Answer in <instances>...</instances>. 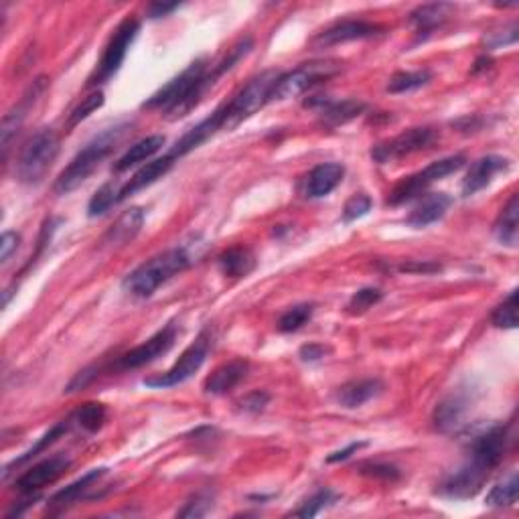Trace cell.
Wrapping results in <instances>:
<instances>
[{
	"label": "cell",
	"mask_w": 519,
	"mask_h": 519,
	"mask_svg": "<svg viewBox=\"0 0 519 519\" xmlns=\"http://www.w3.org/2000/svg\"><path fill=\"white\" fill-rule=\"evenodd\" d=\"M268 402H270V394L262 392V389H256V392L246 394L238 406H239V410L246 414H260V412H264Z\"/></svg>",
	"instance_id": "ee69618b"
},
{
	"label": "cell",
	"mask_w": 519,
	"mask_h": 519,
	"mask_svg": "<svg viewBox=\"0 0 519 519\" xmlns=\"http://www.w3.org/2000/svg\"><path fill=\"white\" fill-rule=\"evenodd\" d=\"M213 499L206 493L195 495L189 503H185V507L179 512V517H203L211 512Z\"/></svg>",
	"instance_id": "f6af8a7d"
},
{
	"label": "cell",
	"mask_w": 519,
	"mask_h": 519,
	"mask_svg": "<svg viewBox=\"0 0 519 519\" xmlns=\"http://www.w3.org/2000/svg\"><path fill=\"white\" fill-rule=\"evenodd\" d=\"M384 292L379 289H374V286H367V289L357 291L354 296H351L347 302V311L351 314H361L369 309H374L377 302H382Z\"/></svg>",
	"instance_id": "ab89813d"
},
{
	"label": "cell",
	"mask_w": 519,
	"mask_h": 519,
	"mask_svg": "<svg viewBox=\"0 0 519 519\" xmlns=\"http://www.w3.org/2000/svg\"><path fill=\"white\" fill-rule=\"evenodd\" d=\"M217 266L224 276L246 278L254 272L256 256L248 246H234L217 256Z\"/></svg>",
	"instance_id": "83f0119b"
},
{
	"label": "cell",
	"mask_w": 519,
	"mask_h": 519,
	"mask_svg": "<svg viewBox=\"0 0 519 519\" xmlns=\"http://www.w3.org/2000/svg\"><path fill=\"white\" fill-rule=\"evenodd\" d=\"M221 78V71L216 65H207V59L201 58L193 61L187 69L181 71L177 78H173L166 86L148 98L143 108L169 112L173 118L185 116L193 106H197L201 96Z\"/></svg>",
	"instance_id": "6da1fadb"
},
{
	"label": "cell",
	"mask_w": 519,
	"mask_h": 519,
	"mask_svg": "<svg viewBox=\"0 0 519 519\" xmlns=\"http://www.w3.org/2000/svg\"><path fill=\"white\" fill-rule=\"evenodd\" d=\"M333 502H335V493L329 487H324V489H319L317 493H312L307 502H304L296 512H292L294 517H314V515H319L324 507H329Z\"/></svg>",
	"instance_id": "f35d334b"
},
{
	"label": "cell",
	"mask_w": 519,
	"mask_h": 519,
	"mask_svg": "<svg viewBox=\"0 0 519 519\" xmlns=\"http://www.w3.org/2000/svg\"><path fill=\"white\" fill-rule=\"evenodd\" d=\"M345 177V166L341 163H323L307 175L304 179V197L321 199L337 187Z\"/></svg>",
	"instance_id": "603a6c76"
},
{
	"label": "cell",
	"mask_w": 519,
	"mask_h": 519,
	"mask_svg": "<svg viewBox=\"0 0 519 519\" xmlns=\"http://www.w3.org/2000/svg\"><path fill=\"white\" fill-rule=\"evenodd\" d=\"M164 143H166V138L163 134H151V136L143 138V141L134 143L122 156H120V159L114 163L112 171L114 173H124V171L130 169V166H136V164L144 163L146 159H151V156L159 153L161 148L164 146Z\"/></svg>",
	"instance_id": "f1b7e54d"
},
{
	"label": "cell",
	"mask_w": 519,
	"mask_h": 519,
	"mask_svg": "<svg viewBox=\"0 0 519 519\" xmlns=\"http://www.w3.org/2000/svg\"><path fill=\"white\" fill-rule=\"evenodd\" d=\"M517 495H519V479L515 472H512L507 479H503L502 483H497L493 489L489 491L485 497V505L489 507H512L517 503Z\"/></svg>",
	"instance_id": "e575fe53"
},
{
	"label": "cell",
	"mask_w": 519,
	"mask_h": 519,
	"mask_svg": "<svg viewBox=\"0 0 519 519\" xmlns=\"http://www.w3.org/2000/svg\"><path fill=\"white\" fill-rule=\"evenodd\" d=\"M507 444H509L507 426L503 424L489 426L487 430L479 432L477 437L472 439L469 447V461L491 472L503 461L507 452Z\"/></svg>",
	"instance_id": "7c38bea8"
},
{
	"label": "cell",
	"mask_w": 519,
	"mask_h": 519,
	"mask_svg": "<svg viewBox=\"0 0 519 519\" xmlns=\"http://www.w3.org/2000/svg\"><path fill=\"white\" fill-rule=\"evenodd\" d=\"M48 90V78H37L31 88L25 91V96L21 98V101L8 112L3 120V151H5V159L8 154V148H11V141L13 136L18 132V128L25 122L26 114L31 112V108L37 104V100L43 96V91Z\"/></svg>",
	"instance_id": "ac0fdd59"
},
{
	"label": "cell",
	"mask_w": 519,
	"mask_h": 519,
	"mask_svg": "<svg viewBox=\"0 0 519 519\" xmlns=\"http://www.w3.org/2000/svg\"><path fill=\"white\" fill-rule=\"evenodd\" d=\"M249 372V364L246 359H231L228 364L216 367L211 372V376L203 384L206 394L211 396H226L231 392Z\"/></svg>",
	"instance_id": "cb8c5ba5"
},
{
	"label": "cell",
	"mask_w": 519,
	"mask_h": 519,
	"mask_svg": "<svg viewBox=\"0 0 519 519\" xmlns=\"http://www.w3.org/2000/svg\"><path fill=\"white\" fill-rule=\"evenodd\" d=\"M219 130H224V108H217L216 112L211 116H207L206 120H201L197 126H193L191 130H187L175 146L169 151V154H173L175 159H181V156L193 153L195 148H199L203 143L209 141V138L219 132Z\"/></svg>",
	"instance_id": "ffe728a7"
},
{
	"label": "cell",
	"mask_w": 519,
	"mask_h": 519,
	"mask_svg": "<svg viewBox=\"0 0 519 519\" xmlns=\"http://www.w3.org/2000/svg\"><path fill=\"white\" fill-rule=\"evenodd\" d=\"M471 396L465 389H459V392H452L442 402L437 404L432 414L434 429L442 434L454 432L462 426V420L467 418V414L471 410Z\"/></svg>",
	"instance_id": "e0dca14e"
},
{
	"label": "cell",
	"mask_w": 519,
	"mask_h": 519,
	"mask_svg": "<svg viewBox=\"0 0 519 519\" xmlns=\"http://www.w3.org/2000/svg\"><path fill=\"white\" fill-rule=\"evenodd\" d=\"M59 154V136L53 128H43L25 143L16 161V177L23 185H39Z\"/></svg>",
	"instance_id": "5b68a950"
},
{
	"label": "cell",
	"mask_w": 519,
	"mask_h": 519,
	"mask_svg": "<svg viewBox=\"0 0 519 519\" xmlns=\"http://www.w3.org/2000/svg\"><path fill=\"white\" fill-rule=\"evenodd\" d=\"M493 234L499 244L507 248H515L519 239V197L517 193L512 195L507 206L499 213V217L493 226Z\"/></svg>",
	"instance_id": "f546056e"
},
{
	"label": "cell",
	"mask_w": 519,
	"mask_h": 519,
	"mask_svg": "<svg viewBox=\"0 0 519 519\" xmlns=\"http://www.w3.org/2000/svg\"><path fill=\"white\" fill-rule=\"evenodd\" d=\"M359 472L365 477H374L382 481H397L402 477L400 469L387 465V462H365V465L359 467Z\"/></svg>",
	"instance_id": "7bdbcfd3"
},
{
	"label": "cell",
	"mask_w": 519,
	"mask_h": 519,
	"mask_svg": "<svg viewBox=\"0 0 519 519\" xmlns=\"http://www.w3.org/2000/svg\"><path fill=\"white\" fill-rule=\"evenodd\" d=\"M367 447V442H351L349 447L345 449H341L337 452H331L329 457H327V462L329 465H333V462H341V461H347L351 454H357L361 449H365Z\"/></svg>",
	"instance_id": "c3c4849f"
},
{
	"label": "cell",
	"mask_w": 519,
	"mask_h": 519,
	"mask_svg": "<svg viewBox=\"0 0 519 519\" xmlns=\"http://www.w3.org/2000/svg\"><path fill=\"white\" fill-rule=\"evenodd\" d=\"M18 244H21V236L16 234V231H5L3 234V242H0V260H3V264H6L11 256L16 252Z\"/></svg>",
	"instance_id": "bcb514c9"
},
{
	"label": "cell",
	"mask_w": 519,
	"mask_h": 519,
	"mask_svg": "<svg viewBox=\"0 0 519 519\" xmlns=\"http://www.w3.org/2000/svg\"><path fill=\"white\" fill-rule=\"evenodd\" d=\"M175 161H177V159H175L173 154L166 153L163 159H156L153 163L144 164L141 171H136L132 177H130V181H126L124 185H120V187H118V203H122L124 199H128L130 195L151 187L153 183H156L161 177H164V175L173 169Z\"/></svg>",
	"instance_id": "7402d4cb"
},
{
	"label": "cell",
	"mask_w": 519,
	"mask_h": 519,
	"mask_svg": "<svg viewBox=\"0 0 519 519\" xmlns=\"http://www.w3.org/2000/svg\"><path fill=\"white\" fill-rule=\"evenodd\" d=\"M69 418L83 432L94 434V432H98L101 429V426H104V422L108 418V412H106L104 404L88 402V404H83L81 408H78V410L73 412Z\"/></svg>",
	"instance_id": "d6a6232c"
},
{
	"label": "cell",
	"mask_w": 519,
	"mask_h": 519,
	"mask_svg": "<svg viewBox=\"0 0 519 519\" xmlns=\"http://www.w3.org/2000/svg\"><path fill=\"white\" fill-rule=\"evenodd\" d=\"M439 132L430 126L410 128L406 132L389 138L386 143H379L372 148V159L379 164L400 161L404 156H410L414 153H422L437 143Z\"/></svg>",
	"instance_id": "30bf717a"
},
{
	"label": "cell",
	"mask_w": 519,
	"mask_h": 519,
	"mask_svg": "<svg viewBox=\"0 0 519 519\" xmlns=\"http://www.w3.org/2000/svg\"><path fill=\"white\" fill-rule=\"evenodd\" d=\"M372 206H374V201H372V197H369V195H365V193L351 195V197L345 203V207H343V221H345V224H351V221L361 219L364 216H367L369 211H372Z\"/></svg>",
	"instance_id": "b9f144b4"
},
{
	"label": "cell",
	"mask_w": 519,
	"mask_h": 519,
	"mask_svg": "<svg viewBox=\"0 0 519 519\" xmlns=\"http://www.w3.org/2000/svg\"><path fill=\"white\" fill-rule=\"evenodd\" d=\"M341 71V65L335 61H312V63H302L301 68H296L289 73H282L281 79H278L272 101L274 100H289L304 94V91L319 86V83L331 79L333 76H337Z\"/></svg>",
	"instance_id": "9c48e42d"
},
{
	"label": "cell",
	"mask_w": 519,
	"mask_h": 519,
	"mask_svg": "<svg viewBox=\"0 0 519 519\" xmlns=\"http://www.w3.org/2000/svg\"><path fill=\"white\" fill-rule=\"evenodd\" d=\"M329 347L321 345V343H309V345H302L299 355L302 361H307V364H314V361H321L323 357L329 355Z\"/></svg>",
	"instance_id": "7dc6e473"
},
{
	"label": "cell",
	"mask_w": 519,
	"mask_h": 519,
	"mask_svg": "<svg viewBox=\"0 0 519 519\" xmlns=\"http://www.w3.org/2000/svg\"><path fill=\"white\" fill-rule=\"evenodd\" d=\"M199 248L201 244L197 242H195V246L181 244L166 249V252L159 256L146 260L144 264L138 266L136 270H132L124 278L122 289L130 296H134V299H148V296H153L156 292L159 286L169 282L171 278L185 272L187 268L197 262V258L201 256Z\"/></svg>",
	"instance_id": "7a4b0ae2"
},
{
	"label": "cell",
	"mask_w": 519,
	"mask_h": 519,
	"mask_svg": "<svg viewBox=\"0 0 519 519\" xmlns=\"http://www.w3.org/2000/svg\"><path fill=\"white\" fill-rule=\"evenodd\" d=\"M106 472H108V469H104V467L91 469L90 472H86V475L79 477L78 481H73L71 485L58 491V493H55L49 499V507L55 509V512H63V509H68L69 505L81 502V499L91 497V491H94L100 481L106 477Z\"/></svg>",
	"instance_id": "44dd1931"
},
{
	"label": "cell",
	"mask_w": 519,
	"mask_h": 519,
	"mask_svg": "<svg viewBox=\"0 0 519 519\" xmlns=\"http://www.w3.org/2000/svg\"><path fill=\"white\" fill-rule=\"evenodd\" d=\"M509 169V161L505 156L499 154H487L481 156L475 163L471 164L465 181H462V195L465 197H472V195L485 189L487 185L495 179V175L503 173Z\"/></svg>",
	"instance_id": "d6986e66"
},
{
	"label": "cell",
	"mask_w": 519,
	"mask_h": 519,
	"mask_svg": "<svg viewBox=\"0 0 519 519\" xmlns=\"http://www.w3.org/2000/svg\"><path fill=\"white\" fill-rule=\"evenodd\" d=\"M304 108L317 110L321 122L329 128H337L351 122L365 112V104L359 100H331V98H309Z\"/></svg>",
	"instance_id": "2e32d148"
},
{
	"label": "cell",
	"mask_w": 519,
	"mask_h": 519,
	"mask_svg": "<svg viewBox=\"0 0 519 519\" xmlns=\"http://www.w3.org/2000/svg\"><path fill=\"white\" fill-rule=\"evenodd\" d=\"M465 163H467L465 154H452V156H447V159L430 163L424 171L414 173L410 175V177H406L404 181L397 183L396 187L389 191L386 203L392 207H397L416 197H420V195H424L432 183H437L444 177H449V175L461 171L462 166H465Z\"/></svg>",
	"instance_id": "8992f818"
},
{
	"label": "cell",
	"mask_w": 519,
	"mask_h": 519,
	"mask_svg": "<svg viewBox=\"0 0 519 519\" xmlns=\"http://www.w3.org/2000/svg\"><path fill=\"white\" fill-rule=\"evenodd\" d=\"M386 29L382 25L369 23V21H339L335 25H331L329 29L321 31L311 45L314 49H329L333 45L349 43V41H361L369 39V37L382 35Z\"/></svg>",
	"instance_id": "9a60e30c"
},
{
	"label": "cell",
	"mask_w": 519,
	"mask_h": 519,
	"mask_svg": "<svg viewBox=\"0 0 519 519\" xmlns=\"http://www.w3.org/2000/svg\"><path fill=\"white\" fill-rule=\"evenodd\" d=\"M144 224V211L141 207H130L118 217L116 224L108 229L104 244L108 246H126L141 234Z\"/></svg>",
	"instance_id": "4316f807"
},
{
	"label": "cell",
	"mask_w": 519,
	"mask_h": 519,
	"mask_svg": "<svg viewBox=\"0 0 519 519\" xmlns=\"http://www.w3.org/2000/svg\"><path fill=\"white\" fill-rule=\"evenodd\" d=\"M384 389H386L384 382L377 377L357 379V382H349V384L339 387L337 402L343 408H359V406L367 404L369 400H374V397L382 394Z\"/></svg>",
	"instance_id": "484cf974"
},
{
	"label": "cell",
	"mask_w": 519,
	"mask_h": 519,
	"mask_svg": "<svg viewBox=\"0 0 519 519\" xmlns=\"http://www.w3.org/2000/svg\"><path fill=\"white\" fill-rule=\"evenodd\" d=\"M450 11L452 5L447 3L424 5L410 13V23L414 25V29L418 35H430L434 29H439V26L447 23Z\"/></svg>",
	"instance_id": "4dcf8cb0"
},
{
	"label": "cell",
	"mask_w": 519,
	"mask_h": 519,
	"mask_svg": "<svg viewBox=\"0 0 519 519\" xmlns=\"http://www.w3.org/2000/svg\"><path fill=\"white\" fill-rule=\"evenodd\" d=\"M211 333L209 331H203L201 335L195 339V343L183 351L181 357L177 364H175L171 369H166L164 374L159 376H151V377H144V386L146 387H153V389H166V387H175V386H181L191 379L195 374L199 372L206 364V359L209 355V349H211Z\"/></svg>",
	"instance_id": "ba28073f"
},
{
	"label": "cell",
	"mask_w": 519,
	"mask_h": 519,
	"mask_svg": "<svg viewBox=\"0 0 519 519\" xmlns=\"http://www.w3.org/2000/svg\"><path fill=\"white\" fill-rule=\"evenodd\" d=\"M491 323L497 329H515L517 327V291L509 292L507 299L491 314Z\"/></svg>",
	"instance_id": "74e56055"
},
{
	"label": "cell",
	"mask_w": 519,
	"mask_h": 519,
	"mask_svg": "<svg viewBox=\"0 0 519 519\" xmlns=\"http://www.w3.org/2000/svg\"><path fill=\"white\" fill-rule=\"evenodd\" d=\"M138 33H141V23H138V18L134 16H126L124 21L116 26L104 53H101L96 71L91 73L88 79V86H100V83H106L116 76L120 68H122L130 45L134 43Z\"/></svg>",
	"instance_id": "52a82bcc"
},
{
	"label": "cell",
	"mask_w": 519,
	"mask_h": 519,
	"mask_svg": "<svg viewBox=\"0 0 519 519\" xmlns=\"http://www.w3.org/2000/svg\"><path fill=\"white\" fill-rule=\"evenodd\" d=\"M489 475L491 472L487 469L475 465L472 461H467L465 465L442 479L437 493L447 499H471L483 489Z\"/></svg>",
	"instance_id": "4fadbf2b"
},
{
	"label": "cell",
	"mask_w": 519,
	"mask_h": 519,
	"mask_svg": "<svg viewBox=\"0 0 519 519\" xmlns=\"http://www.w3.org/2000/svg\"><path fill=\"white\" fill-rule=\"evenodd\" d=\"M118 183H106L94 193V197L88 203V216L90 217H100L106 216V213L118 206Z\"/></svg>",
	"instance_id": "d590c367"
},
{
	"label": "cell",
	"mask_w": 519,
	"mask_h": 519,
	"mask_svg": "<svg viewBox=\"0 0 519 519\" xmlns=\"http://www.w3.org/2000/svg\"><path fill=\"white\" fill-rule=\"evenodd\" d=\"M432 81V71L418 69V71H400L389 78L387 91L389 94H408V91L420 90L426 83Z\"/></svg>",
	"instance_id": "836d02e7"
},
{
	"label": "cell",
	"mask_w": 519,
	"mask_h": 519,
	"mask_svg": "<svg viewBox=\"0 0 519 519\" xmlns=\"http://www.w3.org/2000/svg\"><path fill=\"white\" fill-rule=\"evenodd\" d=\"M452 206V199L449 197L447 193H430L416 206L410 216L406 217V224L410 228H426L430 224H437L439 219L444 217V213L449 211V207Z\"/></svg>",
	"instance_id": "d4e9b609"
},
{
	"label": "cell",
	"mask_w": 519,
	"mask_h": 519,
	"mask_svg": "<svg viewBox=\"0 0 519 519\" xmlns=\"http://www.w3.org/2000/svg\"><path fill=\"white\" fill-rule=\"evenodd\" d=\"M104 106V94L101 91H94V94H90L88 98H83L81 100V104L73 108V112L69 114L68 118V124H65V128L71 130V128H76L79 122H83L91 112H96L98 108Z\"/></svg>",
	"instance_id": "60d3db41"
},
{
	"label": "cell",
	"mask_w": 519,
	"mask_h": 519,
	"mask_svg": "<svg viewBox=\"0 0 519 519\" xmlns=\"http://www.w3.org/2000/svg\"><path fill=\"white\" fill-rule=\"evenodd\" d=\"M179 3H153L151 8H148V16L151 18H161L171 15L173 11H177Z\"/></svg>",
	"instance_id": "681fc988"
},
{
	"label": "cell",
	"mask_w": 519,
	"mask_h": 519,
	"mask_svg": "<svg viewBox=\"0 0 519 519\" xmlns=\"http://www.w3.org/2000/svg\"><path fill=\"white\" fill-rule=\"evenodd\" d=\"M281 76L282 71L276 69L258 73L234 98L221 104V108H224V128H236L239 122L256 114L258 110H262L268 101H272L274 88Z\"/></svg>",
	"instance_id": "277c9868"
},
{
	"label": "cell",
	"mask_w": 519,
	"mask_h": 519,
	"mask_svg": "<svg viewBox=\"0 0 519 519\" xmlns=\"http://www.w3.org/2000/svg\"><path fill=\"white\" fill-rule=\"evenodd\" d=\"M71 426H73L71 418H68V420H61V422L55 424V426H53V429H51L49 432H45V434H43L41 440H39V442H37V444H35V447H31V449H29V450H26L25 454H21V457H18V459H15V461L8 462V465L5 467V472H3L5 479H6L8 475H11L13 469H16V467H23V465H25V462H29L31 459L39 457V454H41L43 450H48V449L51 447V444H53V442H58V440H59V439L63 437V434H65V432H68V430L71 429Z\"/></svg>",
	"instance_id": "1f68e13d"
},
{
	"label": "cell",
	"mask_w": 519,
	"mask_h": 519,
	"mask_svg": "<svg viewBox=\"0 0 519 519\" xmlns=\"http://www.w3.org/2000/svg\"><path fill=\"white\" fill-rule=\"evenodd\" d=\"M175 341H177V324L169 323L164 324L161 331H156L151 339L141 343V345H136L134 349L126 351L124 355H120L112 364V367L118 369V372L144 367L163 357L164 354H169L171 347L175 345Z\"/></svg>",
	"instance_id": "8fae6325"
},
{
	"label": "cell",
	"mask_w": 519,
	"mask_h": 519,
	"mask_svg": "<svg viewBox=\"0 0 519 519\" xmlns=\"http://www.w3.org/2000/svg\"><path fill=\"white\" fill-rule=\"evenodd\" d=\"M312 312H314V304L311 302H302L296 304V307H291L281 319H278V331L296 333L312 319Z\"/></svg>",
	"instance_id": "8d00e7d4"
},
{
	"label": "cell",
	"mask_w": 519,
	"mask_h": 519,
	"mask_svg": "<svg viewBox=\"0 0 519 519\" xmlns=\"http://www.w3.org/2000/svg\"><path fill=\"white\" fill-rule=\"evenodd\" d=\"M69 465L71 461L65 457V454H55V457L37 462L35 467L25 471L23 475L15 481V489L18 493L31 497L35 493H39L43 487L55 483V481L69 469Z\"/></svg>",
	"instance_id": "5bb4252c"
},
{
	"label": "cell",
	"mask_w": 519,
	"mask_h": 519,
	"mask_svg": "<svg viewBox=\"0 0 519 519\" xmlns=\"http://www.w3.org/2000/svg\"><path fill=\"white\" fill-rule=\"evenodd\" d=\"M128 130H130L128 122L116 124L91 138V141L83 146L81 151L73 156L71 163L61 171L58 181L53 185V191L58 195H68L71 191H76L79 185L83 181H88L90 175L98 169L100 163L114 151Z\"/></svg>",
	"instance_id": "3957f363"
}]
</instances>
